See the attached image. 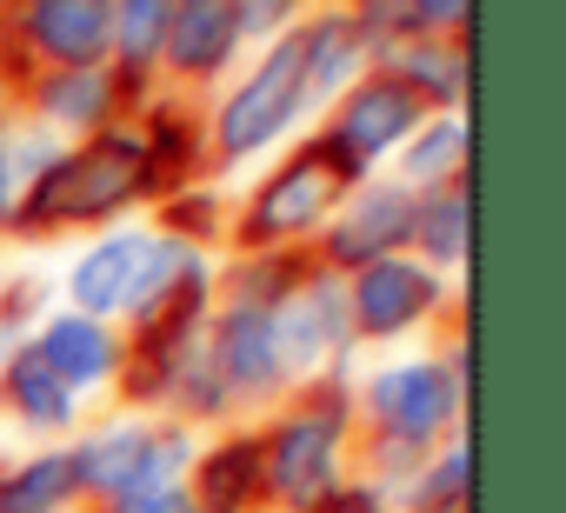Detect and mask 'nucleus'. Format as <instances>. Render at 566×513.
<instances>
[{
    "label": "nucleus",
    "instance_id": "nucleus-1",
    "mask_svg": "<svg viewBox=\"0 0 566 513\" xmlns=\"http://www.w3.org/2000/svg\"><path fill=\"white\" fill-rule=\"evenodd\" d=\"M287 74H294V61H280V67H273V74L253 87V101H240V107H233V127H227L233 140H260V134L273 127L280 101H287Z\"/></svg>",
    "mask_w": 566,
    "mask_h": 513
},
{
    "label": "nucleus",
    "instance_id": "nucleus-2",
    "mask_svg": "<svg viewBox=\"0 0 566 513\" xmlns=\"http://www.w3.org/2000/svg\"><path fill=\"white\" fill-rule=\"evenodd\" d=\"M67 473H74V467H61V460H48L41 473H21V480L8 486V500H0V513H48V506L61 500Z\"/></svg>",
    "mask_w": 566,
    "mask_h": 513
},
{
    "label": "nucleus",
    "instance_id": "nucleus-3",
    "mask_svg": "<svg viewBox=\"0 0 566 513\" xmlns=\"http://www.w3.org/2000/svg\"><path fill=\"white\" fill-rule=\"evenodd\" d=\"M400 281H407V274H374V281H367V321H374V327H387L400 307H413V287H400Z\"/></svg>",
    "mask_w": 566,
    "mask_h": 513
},
{
    "label": "nucleus",
    "instance_id": "nucleus-4",
    "mask_svg": "<svg viewBox=\"0 0 566 513\" xmlns=\"http://www.w3.org/2000/svg\"><path fill=\"white\" fill-rule=\"evenodd\" d=\"M127 513H187L174 493H140V500H127Z\"/></svg>",
    "mask_w": 566,
    "mask_h": 513
}]
</instances>
